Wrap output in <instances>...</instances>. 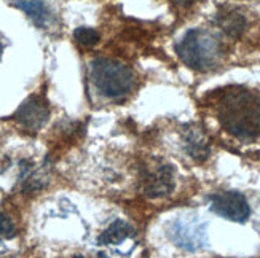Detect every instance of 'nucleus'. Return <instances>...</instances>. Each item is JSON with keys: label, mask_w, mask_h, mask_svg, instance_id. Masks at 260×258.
Listing matches in <instances>:
<instances>
[{"label": "nucleus", "mask_w": 260, "mask_h": 258, "mask_svg": "<svg viewBox=\"0 0 260 258\" xmlns=\"http://www.w3.org/2000/svg\"><path fill=\"white\" fill-rule=\"evenodd\" d=\"M217 118L232 136L251 140L260 137V96L243 88H229L216 100Z\"/></svg>", "instance_id": "nucleus-1"}, {"label": "nucleus", "mask_w": 260, "mask_h": 258, "mask_svg": "<svg viewBox=\"0 0 260 258\" xmlns=\"http://www.w3.org/2000/svg\"><path fill=\"white\" fill-rule=\"evenodd\" d=\"M176 51L191 69L209 70L223 56V45L216 33L206 29H191L176 45Z\"/></svg>", "instance_id": "nucleus-2"}, {"label": "nucleus", "mask_w": 260, "mask_h": 258, "mask_svg": "<svg viewBox=\"0 0 260 258\" xmlns=\"http://www.w3.org/2000/svg\"><path fill=\"white\" fill-rule=\"evenodd\" d=\"M89 78L94 88L107 99H123L134 86V73L120 61L98 58L89 65Z\"/></svg>", "instance_id": "nucleus-3"}, {"label": "nucleus", "mask_w": 260, "mask_h": 258, "mask_svg": "<svg viewBox=\"0 0 260 258\" xmlns=\"http://www.w3.org/2000/svg\"><path fill=\"white\" fill-rule=\"evenodd\" d=\"M169 238L177 247L195 252L206 244V225L197 217H180L169 227Z\"/></svg>", "instance_id": "nucleus-4"}, {"label": "nucleus", "mask_w": 260, "mask_h": 258, "mask_svg": "<svg viewBox=\"0 0 260 258\" xmlns=\"http://www.w3.org/2000/svg\"><path fill=\"white\" fill-rule=\"evenodd\" d=\"M211 210L217 215L243 223L249 218L251 207L247 204L246 198L238 192H217L211 195Z\"/></svg>", "instance_id": "nucleus-5"}, {"label": "nucleus", "mask_w": 260, "mask_h": 258, "mask_svg": "<svg viewBox=\"0 0 260 258\" xmlns=\"http://www.w3.org/2000/svg\"><path fill=\"white\" fill-rule=\"evenodd\" d=\"M48 115L50 110L47 105V100L40 96H30L27 100L21 104L15 118L22 128L30 131H39L48 121Z\"/></svg>", "instance_id": "nucleus-6"}, {"label": "nucleus", "mask_w": 260, "mask_h": 258, "mask_svg": "<svg viewBox=\"0 0 260 258\" xmlns=\"http://www.w3.org/2000/svg\"><path fill=\"white\" fill-rule=\"evenodd\" d=\"M144 192L150 198H161L173 192L174 188V172L171 166L156 164L153 169H147L144 175Z\"/></svg>", "instance_id": "nucleus-7"}, {"label": "nucleus", "mask_w": 260, "mask_h": 258, "mask_svg": "<svg viewBox=\"0 0 260 258\" xmlns=\"http://www.w3.org/2000/svg\"><path fill=\"white\" fill-rule=\"evenodd\" d=\"M184 145L187 153L197 161H205L209 156V140L206 137V134L203 132L201 128L198 126H188L184 129L182 134Z\"/></svg>", "instance_id": "nucleus-8"}, {"label": "nucleus", "mask_w": 260, "mask_h": 258, "mask_svg": "<svg viewBox=\"0 0 260 258\" xmlns=\"http://www.w3.org/2000/svg\"><path fill=\"white\" fill-rule=\"evenodd\" d=\"M217 26L230 37H240L246 29V18L240 10L225 7L216 16Z\"/></svg>", "instance_id": "nucleus-9"}, {"label": "nucleus", "mask_w": 260, "mask_h": 258, "mask_svg": "<svg viewBox=\"0 0 260 258\" xmlns=\"http://www.w3.org/2000/svg\"><path fill=\"white\" fill-rule=\"evenodd\" d=\"M131 236H134V230L128 223L123 220H115L106 231H103V234L98 238V242L101 245H118Z\"/></svg>", "instance_id": "nucleus-10"}, {"label": "nucleus", "mask_w": 260, "mask_h": 258, "mask_svg": "<svg viewBox=\"0 0 260 258\" xmlns=\"http://www.w3.org/2000/svg\"><path fill=\"white\" fill-rule=\"evenodd\" d=\"M19 10H22L24 13L34 21V24H37L39 27H43L47 24L48 19V10L40 0H19L15 4Z\"/></svg>", "instance_id": "nucleus-11"}, {"label": "nucleus", "mask_w": 260, "mask_h": 258, "mask_svg": "<svg viewBox=\"0 0 260 258\" xmlns=\"http://www.w3.org/2000/svg\"><path fill=\"white\" fill-rule=\"evenodd\" d=\"M74 37L78 43L83 45V47H93V45H96L99 42L101 35L93 27H78L74 32Z\"/></svg>", "instance_id": "nucleus-12"}, {"label": "nucleus", "mask_w": 260, "mask_h": 258, "mask_svg": "<svg viewBox=\"0 0 260 258\" xmlns=\"http://www.w3.org/2000/svg\"><path fill=\"white\" fill-rule=\"evenodd\" d=\"M16 236V227L5 214L0 212V239H11Z\"/></svg>", "instance_id": "nucleus-13"}, {"label": "nucleus", "mask_w": 260, "mask_h": 258, "mask_svg": "<svg viewBox=\"0 0 260 258\" xmlns=\"http://www.w3.org/2000/svg\"><path fill=\"white\" fill-rule=\"evenodd\" d=\"M4 40H2V37H0V58H2V53H4Z\"/></svg>", "instance_id": "nucleus-14"}, {"label": "nucleus", "mask_w": 260, "mask_h": 258, "mask_svg": "<svg viewBox=\"0 0 260 258\" xmlns=\"http://www.w3.org/2000/svg\"><path fill=\"white\" fill-rule=\"evenodd\" d=\"M176 2H179V4H184V2H190V0H176Z\"/></svg>", "instance_id": "nucleus-15"}]
</instances>
